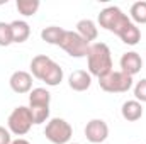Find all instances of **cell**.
Instances as JSON below:
<instances>
[{"mask_svg":"<svg viewBox=\"0 0 146 144\" xmlns=\"http://www.w3.org/2000/svg\"><path fill=\"white\" fill-rule=\"evenodd\" d=\"M141 68H143V59L136 51H129V53L122 54V58H121V71H124L129 76H134V75H138L141 71Z\"/></svg>","mask_w":146,"mask_h":144,"instance_id":"obj_11","label":"cell"},{"mask_svg":"<svg viewBox=\"0 0 146 144\" xmlns=\"http://www.w3.org/2000/svg\"><path fill=\"white\" fill-rule=\"evenodd\" d=\"M85 137L92 144H102L109 137V126L102 119H92L85 126Z\"/></svg>","mask_w":146,"mask_h":144,"instance_id":"obj_9","label":"cell"},{"mask_svg":"<svg viewBox=\"0 0 146 144\" xmlns=\"http://www.w3.org/2000/svg\"><path fill=\"white\" fill-rule=\"evenodd\" d=\"M87 63H88V73L92 76L102 78L107 73L112 71V54L106 42H94L88 48L87 53Z\"/></svg>","mask_w":146,"mask_h":144,"instance_id":"obj_2","label":"cell"},{"mask_svg":"<svg viewBox=\"0 0 146 144\" xmlns=\"http://www.w3.org/2000/svg\"><path fill=\"white\" fill-rule=\"evenodd\" d=\"M12 42H14V39H12L10 24L0 22V46H10Z\"/></svg>","mask_w":146,"mask_h":144,"instance_id":"obj_20","label":"cell"},{"mask_svg":"<svg viewBox=\"0 0 146 144\" xmlns=\"http://www.w3.org/2000/svg\"><path fill=\"white\" fill-rule=\"evenodd\" d=\"M10 143H12V136H10V131L0 126V144H10Z\"/></svg>","mask_w":146,"mask_h":144,"instance_id":"obj_22","label":"cell"},{"mask_svg":"<svg viewBox=\"0 0 146 144\" xmlns=\"http://www.w3.org/2000/svg\"><path fill=\"white\" fill-rule=\"evenodd\" d=\"M33 124H34L33 114H31L29 107H24V105L15 107L10 112L9 119H7L9 131H10L12 134H15V136H24V134H27L29 129L33 127Z\"/></svg>","mask_w":146,"mask_h":144,"instance_id":"obj_6","label":"cell"},{"mask_svg":"<svg viewBox=\"0 0 146 144\" xmlns=\"http://www.w3.org/2000/svg\"><path fill=\"white\" fill-rule=\"evenodd\" d=\"M39 0H17L15 2V7L19 10V14H22L24 17H31L34 15L39 9Z\"/></svg>","mask_w":146,"mask_h":144,"instance_id":"obj_18","label":"cell"},{"mask_svg":"<svg viewBox=\"0 0 146 144\" xmlns=\"http://www.w3.org/2000/svg\"><path fill=\"white\" fill-rule=\"evenodd\" d=\"M10 144H31L27 139H22V137H19V139H15V141H12Z\"/></svg>","mask_w":146,"mask_h":144,"instance_id":"obj_23","label":"cell"},{"mask_svg":"<svg viewBox=\"0 0 146 144\" xmlns=\"http://www.w3.org/2000/svg\"><path fill=\"white\" fill-rule=\"evenodd\" d=\"M31 73L48 87H56L63 81V68L46 54H37L31 59Z\"/></svg>","mask_w":146,"mask_h":144,"instance_id":"obj_1","label":"cell"},{"mask_svg":"<svg viewBox=\"0 0 146 144\" xmlns=\"http://www.w3.org/2000/svg\"><path fill=\"white\" fill-rule=\"evenodd\" d=\"M65 36V29L63 27H58V26H49V27H44L41 31V39L48 44H54V46H60L61 41Z\"/></svg>","mask_w":146,"mask_h":144,"instance_id":"obj_16","label":"cell"},{"mask_svg":"<svg viewBox=\"0 0 146 144\" xmlns=\"http://www.w3.org/2000/svg\"><path fill=\"white\" fill-rule=\"evenodd\" d=\"M119 37L122 39V42L124 44H129V46H136L139 41H141V31H139V27L134 24V22H131L121 34Z\"/></svg>","mask_w":146,"mask_h":144,"instance_id":"obj_17","label":"cell"},{"mask_svg":"<svg viewBox=\"0 0 146 144\" xmlns=\"http://www.w3.org/2000/svg\"><path fill=\"white\" fill-rule=\"evenodd\" d=\"M68 85L75 92H85L92 85V75L88 71H85V70H76V71H73L70 75Z\"/></svg>","mask_w":146,"mask_h":144,"instance_id":"obj_12","label":"cell"},{"mask_svg":"<svg viewBox=\"0 0 146 144\" xmlns=\"http://www.w3.org/2000/svg\"><path fill=\"white\" fill-rule=\"evenodd\" d=\"M131 19L136 24H146V2H136L131 5Z\"/></svg>","mask_w":146,"mask_h":144,"instance_id":"obj_19","label":"cell"},{"mask_svg":"<svg viewBox=\"0 0 146 144\" xmlns=\"http://www.w3.org/2000/svg\"><path fill=\"white\" fill-rule=\"evenodd\" d=\"M131 24V19L119 9V7H106L99 14V26L104 27L106 31H110L114 34H121L127 26Z\"/></svg>","mask_w":146,"mask_h":144,"instance_id":"obj_3","label":"cell"},{"mask_svg":"<svg viewBox=\"0 0 146 144\" xmlns=\"http://www.w3.org/2000/svg\"><path fill=\"white\" fill-rule=\"evenodd\" d=\"M44 136L53 144H68L73 136V129L65 119L54 117V119L48 120V124L44 127Z\"/></svg>","mask_w":146,"mask_h":144,"instance_id":"obj_5","label":"cell"},{"mask_svg":"<svg viewBox=\"0 0 146 144\" xmlns=\"http://www.w3.org/2000/svg\"><path fill=\"white\" fill-rule=\"evenodd\" d=\"M60 48L65 49L72 58H83L88 53L90 42H87L76 31H65V36H63Z\"/></svg>","mask_w":146,"mask_h":144,"instance_id":"obj_8","label":"cell"},{"mask_svg":"<svg viewBox=\"0 0 146 144\" xmlns=\"http://www.w3.org/2000/svg\"><path fill=\"white\" fill-rule=\"evenodd\" d=\"M9 83H10V88L15 93H19V95L29 93L33 90V75L27 71H22V70L14 71L10 80H9Z\"/></svg>","mask_w":146,"mask_h":144,"instance_id":"obj_10","label":"cell"},{"mask_svg":"<svg viewBox=\"0 0 146 144\" xmlns=\"http://www.w3.org/2000/svg\"><path fill=\"white\" fill-rule=\"evenodd\" d=\"M99 85L104 92L109 93H124L133 87V76L126 75L124 71H112L106 76L99 78Z\"/></svg>","mask_w":146,"mask_h":144,"instance_id":"obj_7","label":"cell"},{"mask_svg":"<svg viewBox=\"0 0 146 144\" xmlns=\"http://www.w3.org/2000/svg\"><path fill=\"white\" fill-rule=\"evenodd\" d=\"M10 29H12V39L14 42L21 44V42H26L29 36H31V27L26 20H14L10 22Z\"/></svg>","mask_w":146,"mask_h":144,"instance_id":"obj_15","label":"cell"},{"mask_svg":"<svg viewBox=\"0 0 146 144\" xmlns=\"http://www.w3.org/2000/svg\"><path fill=\"white\" fill-rule=\"evenodd\" d=\"M49 102L51 93L46 88H33L29 92V110L34 124H42L49 119Z\"/></svg>","mask_w":146,"mask_h":144,"instance_id":"obj_4","label":"cell"},{"mask_svg":"<svg viewBox=\"0 0 146 144\" xmlns=\"http://www.w3.org/2000/svg\"><path fill=\"white\" fill-rule=\"evenodd\" d=\"M76 32L83 37L87 42L95 41L97 36H99V29H97L95 22L90 20V19H82V20H78V24H76Z\"/></svg>","mask_w":146,"mask_h":144,"instance_id":"obj_14","label":"cell"},{"mask_svg":"<svg viewBox=\"0 0 146 144\" xmlns=\"http://www.w3.org/2000/svg\"><path fill=\"white\" fill-rule=\"evenodd\" d=\"M121 114L127 122H136L143 117V105L138 100H127V102L122 104Z\"/></svg>","mask_w":146,"mask_h":144,"instance_id":"obj_13","label":"cell"},{"mask_svg":"<svg viewBox=\"0 0 146 144\" xmlns=\"http://www.w3.org/2000/svg\"><path fill=\"white\" fill-rule=\"evenodd\" d=\"M68 144H78V143H68Z\"/></svg>","mask_w":146,"mask_h":144,"instance_id":"obj_24","label":"cell"},{"mask_svg":"<svg viewBox=\"0 0 146 144\" xmlns=\"http://www.w3.org/2000/svg\"><path fill=\"white\" fill-rule=\"evenodd\" d=\"M134 97H136V100L138 102H146V78L143 80H139L138 83H136V87H134Z\"/></svg>","mask_w":146,"mask_h":144,"instance_id":"obj_21","label":"cell"}]
</instances>
